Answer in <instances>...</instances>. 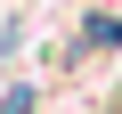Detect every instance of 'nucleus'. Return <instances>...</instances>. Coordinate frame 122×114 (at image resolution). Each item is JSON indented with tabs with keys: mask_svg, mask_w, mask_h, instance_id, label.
I'll return each instance as SVG.
<instances>
[{
	"mask_svg": "<svg viewBox=\"0 0 122 114\" xmlns=\"http://www.w3.org/2000/svg\"><path fill=\"white\" fill-rule=\"evenodd\" d=\"M122 41V16H90V33H81V49H114Z\"/></svg>",
	"mask_w": 122,
	"mask_h": 114,
	"instance_id": "obj_1",
	"label": "nucleus"
},
{
	"mask_svg": "<svg viewBox=\"0 0 122 114\" xmlns=\"http://www.w3.org/2000/svg\"><path fill=\"white\" fill-rule=\"evenodd\" d=\"M0 114H33V90H8V98H0Z\"/></svg>",
	"mask_w": 122,
	"mask_h": 114,
	"instance_id": "obj_2",
	"label": "nucleus"
}]
</instances>
